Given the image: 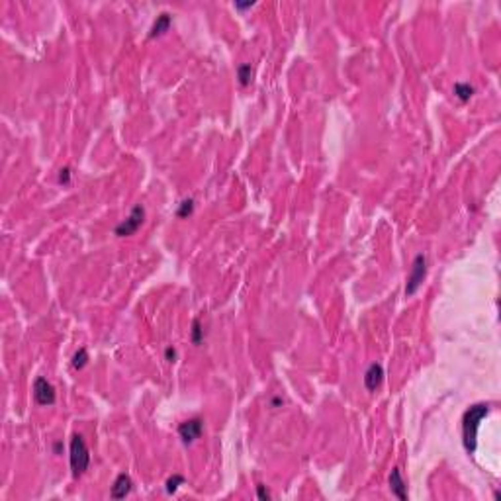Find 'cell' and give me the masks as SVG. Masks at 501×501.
I'll use <instances>...</instances> for the list:
<instances>
[{
	"label": "cell",
	"mask_w": 501,
	"mask_h": 501,
	"mask_svg": "<svg viewBox=\"0 0 501 501\" xmlns=\"http://www.w3.org/2000/svg\"><path fill=\"white\" fill-rule=\"evenodd\" d=\"M488 413H490V405H486V403H476L464 413V419H462V442H464V449L468 450L470 454L476 452L478 429H480V423L486 419Z\"/></svg>",
	"instance_id": "6da1fadb"
},
{
	"label": "cell",
	"mask_w": 501,
	"mask_h": 501,
	"mask_svg": "<svg viewBox=\"0 0 501 501\" xmlns=\"http://www.w3.org/2000/svg\"><path fill=\"white\" fill-rule=\"evenodd\" d=\"M88 462H90V454H88V447L82 439V435H72L71 439V468L72 476H82L88 470Z\"/></svg>",
	"instance_id": "7a4b0ae2"
},
{
	"label": "cell",
	"mask_w": 501,
	"mask_h": 501,
	"mask_svg": "<svg viewBox=\"0 0 501 501\" xmlns=\"http://www.w3.org/2000/svg\"><path fill=\"white\" fill-rule=\"evenodd\" d=\"M427 276V256L425 255H417L415 261H413V266H411V272L407 276V286H405V296H413L419 286L423 284V280Z\"/></svg>",
	"instance_id": "3957f363"
},
{
	"label": "cell",
	"mask_w": 501,
	"mask_h": 501,
	"mask_svg": "<svg viewBox=\"0 0 501 501\" xmlns=\"http://www.w3.org/2000/svg\"><path fill=\"white\" fill-rule=\"evenodd\" d=\"M143 219H145V210L143 206H135L132 210V214L127 215V219L125 221H122V224L116 227V235L118 237H127V235H133L141 225H143Z\"/></svg>",
	"instance_id": "277c9868"
},
{
	"label": "cell",
	"mask_w": 501,
	"mask_h": 501,
	"mask_svg": "<svg viewBox=\"0 0 501 501\" xmlns=\"http://www.w3.org/2000/svg\"><path fill=\"white\" fill-rule=\"evenodd\" d=\"M202 429H204V421L200 417H194V419H188L178 425V435H180V439H182L184 444H190L196 439H200Z\"/></svg>",
	"instance_id": "5b68a950"
},
{
	"label": "cell",
	"mask_w": 501,
	"mask_h": 501,
	"mask_svg": "<svg viewBox=\"0 0 501 501\" xmlns=\"http://www.w3.org/2000/svg\"><path fill=\"white\" fill-rule=\"evenodd\" d=\"M33 398L40 405H53L55 403V388L45 378H38L33 382Z\"/></svg>",
	"instance_id": "8992f818"
},
{
	"label": "cell",
	"mask_w": 501,
	"mask_h": 501,
	"mask_svg": "<svg viewBox=\"0 0 501 501\" xmlns=\"http://www.w3.org/2000/svg\"><path fill=\"white\" fill-rule=\"evenodd\" d=\"M382 380H384V368H382V364H378V362L370 364L366 374H364V386H366V389L374 392L382 384Z\"/></svg>",
	"instance_id": "52a82bcc"
},
{
	"label": "cell",
	"mask_w": 501,
	"mask_h": 501,
	"mask_svg": "<svg viewBox=\"0 0 501 501\" xmlns=\"http://www.w3.org/2000/svg\"><path fill=\"white\" fill-rule=\"evenodd\" d=\"M389 490H392V493H394L398 499H401V501L407 499V486H405V481H403V478H401L399 468H394L392 474H389Z\"/></svg>",
	"instance_id": "ba28073f"
},
{
	"label": "cell",
	"mask_w": 501,
	"mask_h": 501,
	"mask_svg": "<svg viewBox=\"0 0 501 501\" xmlns=\"http://www.w3.org/2000/svg\"><path fill=\"white\" fill-rule=\"evenodd\" d=\"M132 478L127 476V474H120L118 478H116V481H114L112 486V491H110V495H112V499H123L129 491H132Z\"/></svg>",
	"instance_id": "9c48e42d"
},
{
	"label": "cell",
	"mask_w": 501,
	"mask_h": 501,
	"mask_svg": "<svg viewBox=\"0 0 501 501\" xmlns=\"http://www.w3.org/2000/svg\"><path fill=\"white\" fill-rule=\"evenodd\" d=\"M171 22H173V18H171V14H166V12H163L161 16H157V20H155V24L151 26V30H149V40L163 35L164 31L171 28Z\"/></svg>",
	"instance_id": "30bf717a"
},
{
	"label": "cell",
	"mask_w": 501,
	"mask_h": 501,
	"mask_svg": "<svg viewBox=\"0 0 501 501\" xmlns=\"http://www.w3.org/2000/svg\"><path fill=\"white\" fill-rule=\"evenodd\" d=\"M454 94L460 98L462 102H468L472 98V94H474V86L466 84V82H456L454 84Z\"/></svg>",
	"instance_id": "8fae6325"
},
{
	"label": "cell",
	"mask_w": 501,
	"mask_h": 501,
	"mask_svg": "<svg viewBox=\"0 0 501 501\" xmlns=\"http://www.w3.org/2000/svg\"><path fill=\"white\" fill-rule=\"evenodd\" d=\"M86 362H88V352H86V348H79V350L75 352V357H72V368H77V370L84 368Z\"/></svg>",
	"instance_id": "7c38bea8"
},
{
	"label": "cell",
	"mask_w": 501,
	"mask_h": 501,
	"mask_svg": "<svg viewBox=\"0 0 501 501\" xmlns=\"http://www.w3.org/2000/svg\"><path fill=\"white\" fill-rule=\"evenodd\" d=\"M237 77H239L241 86H247V84L251 82V77H253V67H251V65H241V67L237 69Z\"/></svg>",
	"instance_id": "4fadbf2b"
},
{
	"label": "cell",
	"mask_w": 501,
	"mask_h": 501,
	"mask_svg": "<svg viewBox=\"0 0 501 501\" xmlns=\"http://www.w3.org/2000/svg\"><path fill=\"white\" fill-rule=\"evenodd\" d=\"M182 484H184V478H182L180 474H174L173 478L166 480V484H164L166 488H164V490H166V493H174V491L178 490V486H182Z\"/></svg>",
	"instance_id": "5bb4252c"
},
{
	"label": "cell",
	"mask_w": 501,
	"mask_h": 501,
	"mask_svg": "<svg viewBox=\"0 0 501 501\" xmlns=\"http://www.w3.org/2000/svg\"><path fill=\"white\" fill-rule=\"evenodd\" d=\"M192 210H194V200H192V198H188V200H184V202L180 204V208H178L176 215H178V217H188V215L192 214Z\"/></svg>",
	"instance_id": "9a60e30c"
},
{
	"label": "cell",
	"mask_w": 501,
	"mask_h": 501,
	"mask_svg": "<svg viewBox=\"0 0 501 501\" xmlns=\"http://www.w3.org/2000/svg\"><path fill=\"white\" fill-rule=\"evenodd\" d=\"M192 341H194L196 345L202 341V327H200V321L198 319H194V323H192Z\"/></svg>",
	"instance_id": "2e32d148"
},
{
	"label": "cell",
	"mask_w": 501,
	"mask_h": 501,
	"mask_svg": "<svg viewBox=\"0 0 501 501\" xmlns=\"http://www.w3.org/2000/svg\"><path fill=\"white\" fill-rule=\"evenodd\" d=\"M59 182L61 184H69L71 182V169L69 166H65V169L59 171Z\"/></svg>",
	"instance_id": "e0dca14e"
},
{
	"label": "cell",
	"mask_w": 501,
	"mask_h": 501,
	"mask_svg": "<svg viewBox=\"0 0 501 501\" xmlns=\"http://www.w3.org/2000/svg\"><path fill=\"white\" fill-rule=\"evenodd\" d=\"M256 495H258V499H270V493H268V490H266L265 486H256Z\"/></svg>",
	"instance_id": "ac0fdd59"
},
{
	"label": "cell",
	"mask_w": 501,
	"mask_h": 501,
	"mask_svg": "<svg viewBox=\"0 0 501 501\" xmlns=\"http://www.w3.org/2000/svg\"><path fill=\"white\" fill-rule=\"evenodd\" d=\"M164 357H166L169 362H174V360H176V350H174L173 347H169L166 350H164Z\"/></svg>",
	"instance_id": "d6986e66"
},
{
	"label": "cell",
	"mask_w": 501,
	"mask_h": 501,
	"mask_svg": "<svg viewBox=\"0 0 501 501\" xmlns=\"http://www.w3.org/2000/svg\"><path fill=\"white\" fill-rule=\"evenodd\" d=\"M251 6H255V2H235V8H239V10H245Z\"/></svg>",
	"instance_id": "ffe728a7"
}]
</instances>
